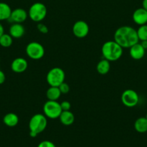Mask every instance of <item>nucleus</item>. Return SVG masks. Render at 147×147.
I'll return each mask as SVG.
<instances>
[{
	"mask_svg": "<svg viewBox=\"0 0 147 147\" xmlns=\"http://www.w3.org/2000/svg\"><path fill=\"white\" fill-rule=\"evenodd\" d=\"M4 33V27H3V25L1 24V23L0 22V37H1V35H2Z\"/></svg>",
	"mask_w": 147,
	"mask_h": 147,
	"instance_id": "c756f323",
	"label": "nucleus"
},
{
	"mask_svg": "<svg viewBox=\"0 0 147 147\" xmlns=\"http://www.w3.org/2000/svg\"><path fill=\"white\" fill-rule=\"evenodd\" d=\"M96 70L97 73L100 75L108 74L110 70V63L109 60L105 58L99 60L97 65Z\"/></svg>",
	"mask_w": 147,
	"mask_h": 147,
	"instance_id": "f3484780",
	"label": "nucleus"
},
{
	"mask_svg": "<svg viewBox=\"0 0 147 147\" xmlns=\"http://www.w3.org/2000/svg\"><path fill=\"white\" fill-rule=\"evenodd\" d=\"M5 80H6L5 74H4V73L2 71V70H0V85L3 84V83L5 82Z\"/></svg>",
	"mask_w": 147,
	"mask_h": 147,
	"instance_id": "bb28decb",
	"label": "nucleus"
},
{
	"mask_svg": "<svg viewBox=\"0 0 147 147\" xmlns=\"http://www.w3.org/2000/svg\"><path fill=\"white\" fill-rule=\"evenodd\" d=\"M37 29L40 33H42V34H47L49 31L48 28L47 26H46V24H43V23H40V22H38V24H37Z\"/></svg>",
	"mask_w": 147,
	"mask_h": 147,
	"instance_id": "b1692460",
	"label": "nucleus"
},
{
	"mask_svg": "<svg viewBox=\"0 0 147 147\" xmlns=\"http://www.w3.org/2000/svg\"><path fill=\"white\" fill-rule=\"evenodd\" d=\"M43 111L45 116L50 119H56L59 118L62 112L60 103L57 100H48L44 103Z\"/></svg>",
	"mask_w": 147,
	"mask_h": 147,
	"instance_id": "423d86ee",
	"label": "nucleus"
},
{
	"mask_svg": "<svg viewBox=\"0 0 147 147\" xmlns=\"http://www.w3.org/2000/svg\"><path fill=\"white\" fill-rule=\"evenodd\" d=\"M28 67L27 61L23 57H17L11 63V69L14 73H22L25 71Z\"/></svg>",
	"mask_w": 147,
	"mask_h": 147,
	"instance_id": "9b49d317",
	"label": "nucleus"
},
{
	"mask_svg": "<svg viewBox=\"0 0 147 147\" xmlns=\"http://www.w3.org/2000/svg\"><path fill=\"white\" fill-rule=\"evenodd\" d=\"M59 88L60 90L61 94H66L69 92L70 90V88H69V86L66 83L63 82L62 83L60 86H59Z\"/></svg>",
	"mask_w": 147,
	"mask_h": 147,
	"instance_id": "5701e85b",
	"label": "nucleus"
},
{
	"mask_svg": "<svg viewBox=\"0 0 147 147\" xmlns=\"http://www.w3.org/2000/svg\"><path fill=\"white\" fill-rule=\"evenodd\" d=\"M102 54L105 59L111 61H116L122 55V47L115 40L107 41L102 45Z\"/></svg>",
	"mask_w": 147,
	"mask_h": 147,
	"instance_id": "f03ea898",
	"label": "nucleus"
},
{
	"mask_svg": "<svg viewBox=\"0 0 147 147\" xmlns=\"http://www.w3.org/2000/svg\"><path fill=\"white\" fill-rule=\"evenodd\" d=\"M27 14L30 20L38 23L46 18L47 15V8L43 3L35 2L30 6Z\"/></svg>",
	"mask_w": 147,
	"mask_h": 147,
	"instance_id": "20e7f679",
	"label": "nucleus"
},
{
	"mask_svg": "<svg viewBox=\"0 0 147 147\" xmlns=\"http://www.w3.org/2000/svg\"><path fill=\"white\" fill-rule=\"evenodd\" d=\"M25 33L24 26L20 23H13L10 27L9 34L15 39L21 38Z\"/></svg>",
	"mask_w": 147,
	"mask_h": 147,
	"instance_id": "4468645a",
	"label": "nucleus"
},
{
	"mask_svg": "<svg viewBox=\"0 0 147 147\" xmlns=\"http://www.w3.org/2000/svg\"><path fill=\"white\" fill-rule=\"evenodd\" d=\"M114 40L122 48H130L138 42L137 31L130 26H122L115 30Z\"/></svg>",
	"mask_w": 147,
	"mask_h": 147,
	"instance_id": "f257e3e1",
	"label": "nucleus"
},
{
	"mask_svg": "<svg viewBox=\"0 0 147 147\" xmlns=\"http://www.w3.org/2000/svg\"><path fill=\"white\" fill-rule=\"evenodd\" d=\"M134 129L137 132L144 134L147 132V119L146 117H140L135 120L134 123Z\"/></svg>",
	"mask_w": 147,
	"mask_h": 147,
	"instance_id": "6ab92c4d",
	"label": "nucleus"
},
{
	"mask_svg": "<svg viewBox=\"0 0 147 147\" xmlns=\"http://www.w3.org/2000/svg\"><path fill=\"white\" fill-rule=\"evenodd\" d=\"M129 54L130 56L133 60H138L142 59L144 57L146 53V50L142 47L141 43H136L134 45L130 47Z\"/></svg>",
	"mask_w": 147,
	"mask_h": 147,
	"instance_id": "ddd939ff",
	"label": "nucleus"
},
{
	"mask_svg": "<svg viewBox=\"0 0 147 147\" xmlns=\"http://www.w3.org/2000/svg\"><path fill=\"white\" fill-rule=\"evenodd\" d=\"M146 119H147V113H146Z\"/></svg>",
	"mask_w": 147,
	"mask_h": 147,
	"instance_id": "7c9ffc66",
	"label": "nucleus"
},
{
	"mask_svg": "<svg viewBox=\"0 0 147 147\" xmlns=\"http://www.w3.org/2000/svg\"><path fill=\"white\" fill-rule=\"evenodd\" d=\"M0 63H1V58H0Z\"/></svg>",
	"mask_w": 147,
	"mask_h": 147,
	"instance_id": "2f4dec72",
	"label": "nucleus"
},
{
	"mask_svg": "<svg viewBox=\"0 0 147 147\" xmlns=\"http://www.w3.org/2000/svg\"><path fill=\"white\" fill-rule=\"evenodd\" d=\"M12 9L8 4L0 2V21L8 20L12 13Z\"/></svg>",
	"mask_w": 147,
	"mask_h": 147,
	"instance_id": "a211bd4d",
	"label": "nucleus"
},
{
	"mask_svg": "<svg viewBox=\"0 0 147 147\" xmlns=\"http://www.w3.org/2000/svg\"><path fill=\"white\" fill-rule=\"evenodd\" d=\"M74 35L77 38H84L89 34V27L87 23L83 20L76 21L72 27Z\"/></svg>",
	"mask_w": 147,
	"mask_h": 147,
	"instance_id": "1a4fd4ad",
	"label": "nucleus"
},
{
	"mask_svg": "<svg viewBox=\"0 0 147 147\" xmlns=\"http://www.w3.org/2000/svg\"><path fill=\"white\" fill-rule=\"evenodd\" d=\"M65 73L61 67H55L50 69L46 76V80L50 86L59 87L65 80Z\"/></svg>",
	"mask_w": 147,
	"mask_h": 147,
	"instance_id": "39448f33",
	"label": "nucleus"
},
{
	"mask_svg": "<svg viewBox=\"0 0 147 147\" xmlns=\"http://www.w3.org/2000/svg\"><path fill=\"white\" fill-rule=\"evenodd\" d=\"M60 105L61 108L62 109V111H70L71 108V105L70 102L67 101V100H64V101L61 102Z\"/></svg>",
	"mask_w": 147,
	"mask_h": 147,
	"instance_id": "a878e982",
	"label": "nucleus"
},
{
	"mask_svg": "<svg viewBox=\"0 0 147 147\" xmlns=\"http://www.w3.org/2000/svg\"><path fill=\"white\" fill-rule=\"evenodd\" d=\"M59 119L61 123L66 126L72 125L75 121L74 115L70 111H63Z\"/></svg>",
	"mask_w": 147,
	"mask_h": 147,
	"instance_id": "2eb2a0df",
	"label": "nucleus"
},
{
	"mask_svg": "<svg viewBox=\"0 0 147 147\" xmlns=\"http://www.w3.org/2000/svg\"><path fill=\"white\" fill-rule=\"evenodd\" d=\"M121 101L122 104L128 108H133L139 102L138 94L132 89H127L121 95Z\"/></svg>",
	"mask_w": 147,
	"mask_h": 147,
	"instance_id": "6e6552de",
	"label": "nucleus"
},
{
	"mask_svg": "<svg viewBox=\"0 0 147 147\" xmlns=\"http://www.w3.org/2000/svg\"><path fill=\"white\" fill-rule=\"evenodd\" d=\"M61 93L59 87L56 86H50L46 91V97L48 100H58V99L61 97Z\"/></svg>",
	"mask_w": 147,
	"mask_h": 147,
	"instance_id": "aec40b11",
	"label": "nucleus"
},
{
	"mask_svg": "<svg viewBox=\"0 0 147 147\" xmlns=\"http://www.w3.org/2000/svg\"><path fill=\"white\" fill-rule=\"evenodd\" d=\"M28 14L22 8H17L14 9L12 11L11 15H10V19L8 20L11 21L12 23H20L22 24L24 22L27 18Z\"/></svg>",
	"mask_w": 147,
	"mask_h": 147,
	"instance_id": "9d476101",
	"label": "nucleus"
},
{
	"mask_svg": "<svg viewBox=\"0 0 147 147\" xmlns=\"http://www.w3.org/2000/svg\"><path fill=\"white\" fill-rule=\"evenodd\" d=\"M26 54L32 60H40L45 55V48L37 42H31L27 45L25 49Z\"/></svg>",
	"mask_w": 147,
	"mask_h": 147,
	"instance_id": "0eeeda50",
	"label": "nucleus"
},
{
	"mask_svg": "<svg viewBox=\"0 0 147 147\" xmlns=\"http://www.w3.org/2000/svg\"><path fill=\"white\" fill-rule=\"evenodd\" d=\"M142 7L147 11V0H143Z\"/></svg>",
	"mask_w": 147,
	"mask_h": 147,
	"instance_id": "c85d7f7f",
	"label": "nucleus"
},
{
	"mask_svg": "<svg viewBox=\"0 0 147 147\" xmlns=\"http://www.w3.org/2000/svg\"><path fill=\"white\" fill-rule=\"evenodd\" d=\"M136 31L138 40L141 41L147 40V24L141 25Z\"/></svg>",
	"mask_w": 147,
	"mask_h": 147,
	"instance_id": "4be33fe9",
	"label": "nucleus"
},
{
	"mask_svg": "<svg viewBox=\"0 0 147 147\" xmlns=\"http://www.w3.org/2000/svg\"><path fill=\"white\" fill-rule=\"evenodd\" d=\"M3 122L8 127H14L19 123V117L16 113H8L3 118Z\"/></svg>",
	"mask_w": 147,
	"mask_h": 147,
	"instance_id": "dca6fc26",
	"label": "nucleus"
},
{
	"mask_svg": "<svg viewBox=\"0 0 147 147\" xmlns=\"http://www.w3.org/2000/svg\"><path fill=\"white\" fill-rule=\"evenodd\" d=\"M48 125L47 117L42 113H36L33 115L29 121L30 136L36 137L39 134L44 131Z\"/></svg>",
	"mask_w": 147,
	"mask_h": 147,
	"instance_id": "7ed1b4c3",
	"label": "nucleus"
},
{
	"mask_svg": "<svg viewBox=\"0 0 147 147\" xmlns=\"http://www.w3.org/2000/svg\"><path fill=\"white\" fill-rule=\"evenodd\" d=\"M59 147H63V146H59Z\"/></svg>",
	"mask_w": 147,
	"mask_h": 147,
	"instance_id": "473e14b6",
	"label": "nucleus"
},
{
	"mask_svg": "<svg viewBox=\"0 0 147 147\" xmlns=\"http://www.w3.org/2000/svg\"><path fill=\"white\" fill-rule=\"evenodd\" d=\"M133 20L138 25H144L147 23V11L143 7L138 8L133 13Z\"/></svg>",
	"mask_w": 147,
	"mask_h": 147,
	"instance_id": "f8f14e48",
	"label": "nucleus"
},
{
	"mask_svg": "<svg viewBox=\"0 0 147 147\" xmlns=\"http://www.w3.org/2000/svg\"><path fill=\"white\" fill-rule=\"evenodd\" d=\"M141 45L145 50H147V40H143V41H141Z\"/></svg>",
	"mask_w": 147,
	"mask_h": 147,
	"instance_id": "cd10ccee",
	"label": "nucleus"
},
{
	"mask_svg": "<svg viewBox=\"0 0 147 147\" xmlns=\"http://www.w3.org/2000/svg\"><path fill=\"white\" fill-rule=\"evenodd\" d=\"M37 147H56V146H55L54 144H53L52 142H50V141L45 140L40 142V143L37 145Z\"/></svg>",
	"mask_w": 147,
	"mask_h": 147,
	"instance_id": "393cba45",
	"label": "nucleus"
},
{
	"mask_svg": "<svg viewBox=\"0 0 147 147\" xmlns=\"http://www.w3.org/2000/svg\"><path fill=\"white\" fill-rule=\"evenodd\" d=\"M13 43V37L10 34L4 33L0 37V46L2 47H10Z\"/></svg>",
	"mask_w": 147,
	"mask_h": 147,
	"instance_id": "412c9836",
	"label": "nucleus"
}]
</instances>
